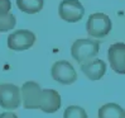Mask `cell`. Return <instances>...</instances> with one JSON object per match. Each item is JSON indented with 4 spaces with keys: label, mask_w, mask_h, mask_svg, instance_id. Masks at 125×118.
<instances>
[{
    "label": "cell",
    "mask_w": 125,
    "mask_h": 118,
    "mask_svg": "<svg viewBox=\"0 0 125 118\" xmlns=\"http://www.w3.org/2000/svg\"><path fill=\"white\" fill-rule=\"evenodd\" d=\"M99 50H100V42L82 38L73 42L71 47V55L77 62L82 64L85 61L94 58L99 53Z\"/></svg>",
    "instance_id": "6da1fadb"
},
{
    "label": "cell",
    "mask_w": 125,
    "mask_h": 118,
    "mask_svg": "<svg viewBox=\"0 0 125 118\" xmlns=\"http://www.w3.org/2000/svg\"><path fill=\"white\" fill-rule=\"evenodd\" d=\"M111 20L104 13L91 14L86 24V31L91 37L104 38L111 31Z\"/></svg>",
    "instance_id": "7a4b0ae2"
},
{
    "label": "cell",
    "mask_w": 125,
    "mask_h": 118,
    "mask_svg": "<svg viewBox=\"0 0 125 118\" xmlns=\"http://www.w3.org/2000/svg\"><path fill=\"white\" fill-rule=\"evenodd\" d=\"M58 14L67 23H77L82 19L85 8L78 0H62L58 6Z\"/></svg>",
    "instance_id": "3957f363"
},
{
    "label": "cell",
    "mask_w": 125,
    "mask_h": 118,
    "mask_svg": "<svg viewBox=\"0 0 125 118\" xmlns=\"http://www.w3.org/2000/svg\"><path fill=\"white\" fill-rule=\"evenodd\" d=\"M52 78L57 83L63 84V85H70L73 84L77 80V72L75 67L68 62V61H57L52 66Z\"/></svg>",
    "instance_id": "277c9868"
},
{
    "label": "cell",
    "mask_w": 125,
    "mask_h": 118,
    "mask_svg": "<svg viewBox=\"0 0 125 118\" xmlns=\"http://www.w3.org/2000/svg\"><path fill=\"white\" fill-rule=\"evenodd\" d=\"M35 42V34L27 29H19L8 37V47L14 51L29 50Z\"/></svg>",
    "instance_id": "5b68a950"
},
{
    "label": "cell",
    "mask_w": 125,
    "mask_h": 118,
    "mask_svg": "<svg viewBox=\"0 0 125 118\" xmlns=\"http://www.w3.org/2000/svg\"><path fill=\"white\" fill-rule=\"evenodd\" d=\"M20 105V90L13 84L0 85V107L5 109H17Z\"/></svg>",
    "instance_id": "8992f818"
},
{
    "label": "cell",
    "mask_w": 125,
    "mask_h": 118,
    "mask_svg": "<svg viewBox=\"0 0 125 118\" xmlns=\"http://www.w3.org/2000/svg\"><path fill=\"white\" fill-rule=\"evenodd\" d=\"M42 89L34 81H27L21 86V97H23V105L25 109H38L41 102Z\"/></svg>",
    "instance_id": "52a82bcc"
},
{
    "label": "cell",
    "mask_w": 125,
    "mask_h": 118,
    "mask_svg": "<svg viewBox=\"0 0 125 118\" xmlns=\"http://www.w3.org/2000/svg\"><path fill=\"white\" fill-rule=\"evenodd\" d=\"M107 57L111 69L117 74H124L125 72V45L123 42H117L110 46Z\"/></svg>",
    "instance_id": "ba28073f"
},
{
    "label": "cell",
    "mask_w": 125,
    "mask_h": 118,
    "mask_svg": "<svg viewBox=\"0 0 125 118\" xmlns=\"http://www.w3.org/2000/svg\"><path fill=\"white\" fill-rule=\"evenodd\" d=\"M61 108V97L58 92L53 89H44L42 90L39 109L44 113H54Z\"/></svg>",
    "instance_id": "9c48e42d"
},
{
    "label": "cell",
    "mask_w": 125,
    "mask_h": 118,
    "mask_svg": "<svg viewBox=\"0 0 125 118\" xmlns=\"http://www.w3.org/2000/svg\"><path fill=\"white\" fill-rule=\"evenodd\" d=\"M81 70L90 80H100L106 72V64L99 58H91L81 64Z\"/></svg>",
    "instance_id": "30bf717a"
},
{
    "label": "cell",
    "mask_w": 125,
    "mask_h": 118,
    "mask_svg": "<svg viewBox=\"0 0 125 118\" xmlns=\"http://www.w3.org/2000/svg\"><path fill=\"white\" fill-rule=\"evenodd\" d=\"M99 118H125V112L116 103H107L99 109Z\"/></svg>",
    "instance_id": "8fae6325"
},
{
    "label": "cell",
    "mask_w": 125,
    "mask_h": 118,
    "mask_svg": "<svg viewBox=\"0 0 125 118\" xmlns=\"http://www.w3.org/2000/svg\"><path fill=\"white\" fill-rule=\"evenodd\" d=\"M18 8L27 14L39 13L44 5V0H17Z\"/></svg>",
    "instance_id": "7c38bea8"
},
{
    "label": "cell",
    "mask_w": 125,
    "mask_h": 118,
    "mask_svg": "<svg viewBox=\"0 0 125 118\" xmlns=\"http://www.w3.org/2000/svg\"><path fill=\"white\" fill-rule=\"evenodd\" d=\"M17 24V19L14 17V14L6 13L0 15V32H8L13 29Z\"/></svg>",
    "instance_id": "4fadbf2b"
},
{
    "label": "cell",
    "mask_w": 125,
    "mask_h": 118,
    "mask_svg": "<svg viewBox=\"0 0 125 118\" xmlns=\"http://www.w3.org/2000/svg\"><path fill=\"white\" fill-rule=\"evenodd\" d=\"M63 118H87V113L78 105H70L64 109Z\"/></svg>",
    "instance_id": "5bb4252c"
},
{
    "label": "cell",
    "mask_w": 125,
    "mask_h": 118,
    "mask_svg": "<svg viewBox=\"0 0 125 118\" xmlns=\"http://www.w3.org/2000/svg\"><path fill=\"white\" fill-rule=\"evenodd\" d=\"M10 8H11L10 0H0V15H1V14L9 13Z\"/></svg>",
    "instance_id": "9a60e30c"
},
{
    "label": "cell",
    "mask_w": 125,
    "mask_h": 118,
    "mask_svg": "<svg viewBox=\"0 0 125 118\" xmlns=\"http://www.w3.org/2000/svg\"><path fill=\"white\" fill-rule=\"evenodd\" d=\"M0 118H18L14 113H10V112H6V113H1L0 114Z\"/></svg>",
    "instance_id": "2e32d148"
}]
</instances>
